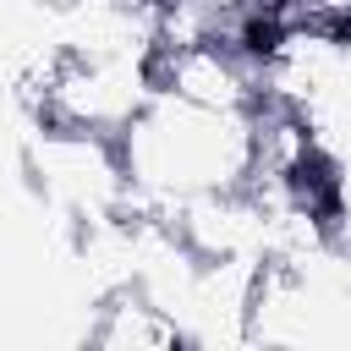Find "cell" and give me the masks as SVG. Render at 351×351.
Here are the masks:
<instances>
[{
	"label": "cell",
	"instance_id": "1",
	"mask_svg": "<svg viewBox=\"0 0 351 351\" xmlns=\"http://www.w3.org/2000/svg\"><path fill=\"white\" fill-rule=\"evenodd\" d=\"M126 170V214L170 219L181 203L236 192L258 165V110H219L154 88L115 137Z\"/></svg>",
	"mask_w": 351,
	"mask_h": 351
}]
</instances>
